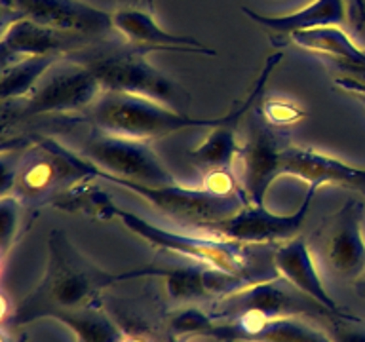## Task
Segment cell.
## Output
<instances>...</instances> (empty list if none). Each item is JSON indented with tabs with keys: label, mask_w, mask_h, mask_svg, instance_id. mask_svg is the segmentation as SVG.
<instances>
[{
	"label": "cell",
	"mask_w": 365,
	"mask_h": 342,
	"mask_svg": "<svg viewBox=\"0 0 365 342\" xmlns=\"http://www.w3.org/2000/svg\"><path fill=\"white\" fill-rule=\"evenodd\" d=\"M242 11L251 21L267 28V33L278 36H293L297 33L312 31L319 27H354L359 28L365 19V11L359 0H314L312 4L301 10L291 11L285 16H264L257 14L247 6H242Z\"/></svg>",
	"instance_id": "2e32d148"
},
{
	"label": "cell",
	"mask_w": 365,
	"mask_h": 342,
	"mask_svg": "<svg viewBox=\"0 0 365 342\" xmlns=\"http://www.w3.org/2000/svg\"><path fill=\"white\" fill-rule=\"evenodd\" d=\"M318 188V185H308L304 200L289 215L272 213L264 205L245 204L236 215L217 222V224L207 228L205 232L244 245H267L287 242V239L295 238L297 234L301 232L302 224H304L308 213H310V205H312Z\"/></svg>",
	"instance_id": "8fae6325"
},
{
	"label": "cell",
	"mask_w": 365,
	"mask_h": 342,
	"mask_svg": "<svg viewBox=\"0 0 365 342\" xmlns=\"http://www.w3.org/2000/svg\"><path fill=\"white\" fill-rule=\"evenodd\" d=\"M270 261H272L274 272L282 276L285 281H289L301 293L310 296L312 301L322 304L325 310H329L335 318H354L352 314H348L324 287L307 239L291 238L287 242H282L274 247Z\"/></svg>",
	"instance_id": "d6986e66"
},
{
	"label": "cell",
	"mask_w": 365,
	"mask_h": 342,
	"mask_svg": "<svg viewBox=\"0 0 365 342\" xmlns=\"http://www.w3.org/2000/svg\"><path fill=\"white\" fill-rule=\"evenodd\" d=\"M103 93V86L84 63L63 56L34 88L17 103L11 114H2L4 125L48 114H67L90 108Z\"/></svg>",
	"instance_id": "52a82bcc"
},
{
	"label": "cell",
	"mask_w": 365,
	"mask_h": 342,
	"mask_svg": "<svg viewBox=\"0 0 365 342\" xmlns=\"http://www.w3.org/2000/svg\"><path fill=\"white\" fill-rule=\"evenodd\" d=\"M205 336L221 342H333L299 316H261L244 314L215 321Z\"/></svg>",
	"instance_id": "5bb4252c"
},
{
	"label": "cell",
	"mask_w": 365,
	"mask_h": 342,
	"mask_svg": "<svg viewBox=\"0 0 365 342\" xmlns=\"http://www.w3.org/2000/svg\"><path fill=\"white\" fill-rule=\"evenodd\" d=\"M63 56H36L21 57L16 61L2 65V82H0V99L4 105L10 101H21L33 93L46 73L56 65Z\"/></svg>",
	"instance_id": "44dd1931"
},
{
	"label": "cell",
	"mask_w": 365,
	"mask_h": 342,
	"mask_svg": "<svg viewBox=\"0 0 365 342\" xmlns=\"http://www.w3.org/2000/svg\"><path fill=\"white\" fill-rule=\"evenodd\" d=\"M82 213L105 219V221H120L130 232L148 242L150 247L170 251L173 255L185 256L196 264H204L222 274L244 279L247 284H255L262 279L255 276L253 255L247 249V245L211 236V234L196 236V234H182L158 227L131 211L122 209L120 205L114 204L108 194L101 192L99 188L88 190Z\"/></svg>",
	"instance_id": "3957f363"
},
{
	"label": "cell",
	"mask_w": 365,
	"mask_h": 342,
	"mask_svg": "<svg viewBox=\"0 0 365 342\" xmlns=\"http://www.w3.org/2000/svg\"><path fill=\"white\" fill-rule=\"evenodd\" d=\"M354 95L358 97V101H361L365 105V93H354Z\"/></svg>",
	"instance_id": "f546056e"
},
{
	"label": "cell",
	"mask_w": 365,
	"mask_h": 342,
	"mask_svg": "<svg viewBox=\"0 0 365 342\" xmlns=\"http://www.w3.org/2000/svg\"><path fill=\"white\" fill-rule=\"evenodd\" d=\"M244 314H261V316H325L335 318L329 310L312 301L310 296L293 287L282 276L261 279L255 284L245 285L242 289L221 296L215 319H232Z\"/></svg>",
	"instance_id": "30bf717a"
},
{
	"label": "cell",
	"mask_w": 365,
	"mask_h": 342,
	"mask_svg": "<svg viewBox=\"0 0 365 342\" xmlns=\"http://www.w3.org/2000/svg\"><path fill=\"white\" fill-rule=\"evenodd\" d=\"M96 179L128 188L137 196L150 202L160 213H165L173 221L181 222V224L185 222L188 227L202 228V230H207L217 222L236 215L247 204L244 192L227 196V194L211 192L204 185L200 188L181 187L177 182L143 185V182L125 181V179L114 177L99 167H96Z\"/></svg>",
	"instance_id": "8992f818"
},
{
	"label": "cell",
	"mask_w": 365,
	"mask_h": 342,
	"mask_svg": "<svg viewBox=\"0 0 365 342\" xmlns=\"http://www.w3.org/2000/svg\"><path fill=\"white\" fill-rule=\"evenodd\" d=\"M29 211H34L27 205H23L14 196H2L0 198V249L2 256L8 255V251L16 244L27 227L31 224Z\"/></svg>",
	"instance_id": "cb8c5ba5"
},
{
	"label": "cell",
	"mask_w": 365,
	"mask_h": 342,
	"mask_svg": "<svg viewBox=\"0 0 365 342\" xmlns=\"http://www.w3.org/2000/svg\"><path fill=\"white\" fill-rule=\"evenodd\" d=\"M297 177L308 185H339L358 192L365 190V170L316 152L312 148L285 145L278 156V177Z\"/></svg>",
	"instance_id": "ac0fdd59"
},
{
	"label": "cell",
	"mask_w": 365,
	"mask_h": 342,
	"mask_svg": "<svg viewBox=\"0 0 365 342\" xmlns=\"http://www.w3.org/2000/svg\"><path fill=\"white\" fill-rule=\"evenodd\" d=\"M259 107H261L262 120H264L268 125L276 128V130L297 124L299 120H302L307 116V113H304L299 105L291 103L289 99H284V97L267 99V101H262Z\"/></svg>",
	"instance_id": "d4e9b609"
},
{
	"label": "cell",
	"mask_w": 365,
	"mask_h": 342,
	"mask_svg": "<svg viewBox=\"0 0 365 342\" xmlns=\"http://www.w3.org/2000/svg\"><path fill=\"white\" fill-rule=\"evenodd\" d=\"M80 154L99 170L125 181L143 185L177 182L148 141L141 139L114 135L91 128L90 135L82 141Z\"/></svg>",
	"instance_id": "ba28073f"
},
{
	"label": "cell",
	"mask_w": 365,
	"mask_h": 342,
	"mask_svg": "<svg viewBox=\"0 0 365 342\" xmlns=\"http://www.w3.org/2000/svg\"><path fill=\"white\" fill-rule=\"evenodd\" d=\"M68 57L84 63L96 74L103 91H124L188 113L190 93L177 80L153 67L147 61V53L131 48L124 40H97L84 50L68 53Z\"/></svg>",
	"instance_id": "277c9868"
},
{
	"label": "cell",
	"mask_w": 365,
	"mask_h": 342,
	"mask_svg": "<svg viewBox=\"0 0 365 342\" xmlns=\"http://www.w3.org/2000/svg\"><path fill=\"white\" fill-rule=\"evenodd\" d=\"M215 318L200 308H185L171 318V331L177 335H204L213 327Z\"/></svg>",
	"instance_id": "484cf974"
},
{
	"label": "cell",
	"mask_w": 365,
	"mask_h": 342,
	"mask_svg": "<svg viewBox=\"0 0 365 342\" xmlns=\"http://www.w3.org/2000/svg\"><path fill=\"white\" fill-rule=\"evenodd\" d=\"M236 128L238 124L234 122L213 128L204 142L188 152V160L196 167H202L205 171L232 170L234 162L238 160L240 148H242L236 137Z\"/></svg>",
	"instance_id": "7402d4cb"
},
{
	"label": "cell",
	"mask_w": 365,
	"mask_h": 342,
	"mask_svg": "<svg viewBox=\"0 0 365 342\" xmlns=\"http://www.w3.org/2000/svg\"><path fill=\"white\" fill-rule=\"evenodd\" d=\"M150 276V266L128 272H107L86 259L61 228L48 236V264L36 289L14 308V325H27L56 312L91 306L97 295L118 281Z\"/></svg>",
	"instance_id": "7a4b0ae2"
},
{
	"label": "cell",
	"mask_w": 365,
	"mask_h": 342,
	"mask_svg": "<svg viewBox=\"0 0 365 342\" xmlns=\"http://www.w3.org/2000/svg\"><path fill=\"white\" fill-rule=\"evenodd\" d=\"M122 342H148L147 338H141V336H125L122 338Z\"/></svg>",
	"instance_id": "83f0119b"
},
{
	"label": "cell",
	"mask_w": 365,
	"mask_h": 342,
	"mask_svg": "<svg viewBox=\"0 0 365 342\" xmlns=\"http://www.w3.org/2000/svg\"><path fill=\"white\" fill-rule=\"evenodd\" d=\"M358 289H359V293H361V295L365 296V279H364V281H359Z\"/></svg>",
	"instance_id": "f1b7e54d"
},
{
	"label": "cell",
	"mask_w": 365,
	"mask_h": 342,
	"mask_svg": "<svg viewBox=\"0 0 365 342\" xmlns=\"http://www.w3.org/2000/svg\"><path fill=\"white\" fill-rule=\"evenodd\" d=\"M289 40L302 50L327 56L350 71L365 68V51L354 44L344 27H319L304 33H297Z\"/></svg>",
	"instance_id": "ffe728a7"
},
{
	"label": "cell",
	"mask_w": 365,
	"mask_h": 342,
	"mask_svg": "<svg viewBox=\"0 0 365 342\" xmlns=\"http://www.w3.org/2000/svg\"><path fill=\"white\" fill-rule=\"evenodd\" d=\"M96 179V165L63 147L51 137H40L14 167V185L8 196L36 209L53 205L63 194Z\"/></svg>",
	"instance_id": "5b68a950"
},
{
	"label": "cell",
	"mask_w": 365,
	"mask_h": 342,
	"mask_svg": "<svg viewBox=\"0 0 365 342\" xmlns=\"http://www.w3.org/2000/svg\"><path fill=\"white\" fill-rule=\"evenodd\" d=\"M285 145L276 128L267 122L251 125L238 154V179L247 204L264 205L268 188L278 179V156Z\"/></svg>",
	"instance_id": "9a60e30c"
},
{
	"label": "cell",
	"mask_w": 365,
	"mask_h": 342,
	"mask_svg": "<svg viewBox=\"0 0 365 342\" xmlns=\"http://www.w3.org/2000/svg\"><path fill=\"white\" fill-rule=\"evenodd\" d=\"M110 14L114 33H118L125 44L143 53L179 51L210 57L217 53L213 48L192 36H179L160 27L154 17L153 0H114V10Z\"/></svg>",
	"instance_id": "4fadbf2b"
},
{
	"label": "cell",
	"mask_w": 365,
	"mask_h": 342,
	"mask_svg": "<svg viewBox=\"0 0 365 342\" xmlns=\"http://www.w3.org/2000/svg\"><path fill=\"white\" fill-rule=\"evenodd\" d=\"M93 42L97 40L44 27L31 19H14L4 25V34L0 40V57L4 65L21 57L68 56L84 50L86 46Z\"/></svg>",
	"instance_id": "e0dca14e"
},
{
	"label": "cell",
	"mask_w": 365,
	"mask_h": 342,
	"mask_svg": "<svg viewBox=\"0 0 365 342\" xmlns=\"http://www.w3.org/2000/svg\"><path fill=\"white\" fill-rule=\"evenodd\" d=\"M333 342H365V323L359 318H333Z\"/></svg>",
	"instance_id": "4316f807"
},
{
	"label": "cell",
	"mask_w": 365,
	"mask_h": 342,
	"mask_svg": "<svg viewBox=\"0 0 365 342\" xmlns=\"http://www.w3.org/2000/svg\"><path fill=\"white\" fill-rule=\"evenodd\" d=\"M364 217V200H348L324 222L318 234L322 264L327 272L344 281H354L365 272Z\"/></svg>",
	"instance_id": "9c48e42d"
},
{
	"label": "cell",
	"mask_w": 365,
	"mask_h": 342,
	"mask_svg": "<svg viewBox=\"0 0 365 342\" xmlns=\"http://www.w3.org/2000/svg\"><path fill=\"white\" fill-rule=\"evenodd\" d=\"M78 342H80V341H78Z\"/></svg>",
	"instance_id": "1f68e13d"
},
{
	"label": "cell",
	"mask_w": 365,
	"mask_h": 342,
	"mask_svg": "<svg viewBox=\"0 0 365 342\" xmlns=\"http://www.w3.org/2000/svg\"><path fill=\"white\" fill-rule=\"evenodd\" d=\"M2 21L10 16V21L31 19L44 27L93 40L108 38L114 33L110 11L99 10L80 0H2Z\"/></svg>",
	"instance_id": "7c38bea8"
},
{
	"label": "cell",
	"mask_w": 365,
	"mask_h": 342,
	"mask_svg": "<svg viewBox=\"0 0 365 342\" xmlns=\"http://www.w3.org/2000/svg\"><path fill=\"white\" fill-rule=\"evenodd\" d=\"M51 318L67 325L78 336L80 342H122L124 338L113 319L91 306L63 310L53 314Z\"/></svg>",
	"instance_id": "603a6c76"
},
{
	"label": "cell",
	"mask_w": 365,
	"mask_h": 342,
	"mask_svg": "<svg viewBox=\"0 0 365 342\" xmlns=\"http://www.w3.org/2000/svg\"><path fill=\"white\" fill-rule=\"evenodd\" d=\"M282 59H284L282 51H276L268 57L247 97L238 103L230 113L222 116H215V118L192 116L190 113H179L175 108L147 99V97L131 95L124 91H103L99 99L88 108L91 128L114 133V135L130 137V139L154 141V139H162V137L173 135L177 131L192 130V128L194 130H202V128L213 130L222 124H232V122L240 124V120L261 99L268 76L278 67Z\"/></svg>",
	"instance_id": "6da1fadb"
},
{
	"label": "cell",
	"mask_w": 365,
	"mask_h": 342,
	"mask_svg": "<svg viewBox=\"0 0 365 342\" xmlns=\"http://www.w3.org/2000/svg\"><path fill=\"white\" fill-rule=\"evenodd\" d=\"M361 194H364V196H365V190H364V192H361Z\"/></svg>",
	"instance_id": "4dcf8cb0"
}]
</instances>
